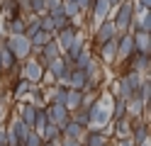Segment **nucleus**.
<instances>
[{"mask_svg": "<svg viewBox=\"0 0 151 146\" xmlns=\"http://www.w3.org/2000/svg\"><path fill=\"white\" fill-rule=\"evenodd\" d=\"M110 19L115 24L117 34H132L134 32V19H137V3L134 0H122L110 12Z\"/></svg>", "mask_w": 151, "mask_h": 146, "instance_id": "f257e3e1", "label": "nucleus"}, {"mask_svg": "<svg viewBox=\"0 0 151 146\" xmlns=\"http://www.w3.org/2000/svg\"><path fill=\"white\" fill-rule=\"evenodd\" d=\"M5 46H7V51L15 56V61H20V63L27 61V58L32 56V42H29L24 34L7 37V39H5Z\"/></svg>", "mask_w": 151, "mask_h": 146, "instance_id": "f03ea898", "label": "nucleus"}, {"mask_svg": "<svg viewBox=\"0 0 151 146\" xmlns=\"http://www.w3.org/2000/svg\"><path fill=\"white\" fill-rule=\"evenodd\" d=\"M117 37V29H115V24H112V19H105V22H100L98 27H93V32H90V46L93 49H98V46H102L105 42H110V39H115Z\"/></svg>", "mask_w": 151, "mask_h": 146, "instance_id": "7ed1b4c3", "label": "nucleus"}, {"mask_svg": "<svg viewBox=\"0 0 151 146\" xmlns=\"http://www.w3.org/2000/svg\"><path fill=\"white\" fill-rule=\"evenodd\" d=\"M93 51L98 54V63L100 66H115L117 63V37L110 39V42H105L98 49H93Z\"/></svg>", "mask_w": 151, "mask_h": 146, "instance_id": "20e7f679", "label": "nucleus"}, {"mask_svg": "<svg viewBox=\"0 0 151 146\" xmlns=\"http://www.w3.org/2000/svg\"><path fill=\"white\" fill-rule=\"evenodd\" d=\"M44 71H46V68L37 63L34 56H29L27 61H22V78H24V81H29V83H34V85H39Z\"/></svg>", "mask_w": 151, "mask_h": 146, "instance_id": "39448f33", "label": "nucleus"}, {"mask_svg": "<svg viewBox=\"0 0 151 146\" xmlns=\"http://www.w3.org/2000/svg\"><path fill=\"white\" fill-rule=\"evenodd\" d=\"M134 51H137V49H134V39H132V34H117V63L122 66Z\"/></svg>", "mask_w": 151, "mask_h": 146, "instance_id": "423d86ee", "label": "nucleus"}, {"mask_svg": "<svg viewBox=\"0 0 151 146\" xmlns=\"http://www.w3.org/2000/svg\"><path fill=\"white\" fill-rule=\"evenodd\" d=\"M68 68H71V63L66 61L63 56H56V58H51V61H49L46 71L56 78V85H61V83H63V76H66V71H68Z\"/></svg>", "mask_w": 151, "mask_h": 146, "instance_id": "0eeeda50", "label": "nucleus"}, {"mask_svg": "<svg viewBox=\"0 0 151 146\" xmlns=\"http://www.w3.org/2000/svg\"><path fill=\"white\" fill-rule=\"evenodd\" d=\"M78 32L81 29L76 27V24H68V27H63V29H59V32L54 34V39H56V44H59V49H61V54L68 49V44L73 42L76 37H78Z\"/></svg>", "mask_w": 151, "mask_h": 146, "instance_id": "6e6552de", "label": "nucleus"}, {"mask_svg": "<svg viewBox=\"0 0 151 146\" xmlns=\"http://www.w3.org/2000/svg\"><path fill=\"white\" fill-rule=\"evenodd\" d=\"M149 134H151L149 119H132V136H129V139L134 141V144L146 141V139H149Z\"/></svg>", "mask_w": 151, "mask_h": 146, "instance_id": "1a4fd4ad", "label": "nucleus"}, {"mask_svg": "<svg viewBox=\"0 0 151 146\" xmlns=\"http://www.w3.org/2000/svg\"><path fill=\"white\" fill-rule=\"evenodd\" d=\"M44 110H46V117H49V122L56 124V127H61L63 122H68V117H71V112L66 110L63 105H46Z\"/></svg>", "mask_w": 151, "mask_h": 146, "instance_id": "9d476101", "label": "nucleus"}, {"mask_svg": "<svg viewBox=\"0 0 151 146\" xmlns=\"http://www.w3.org/2000/svg\"><path fill=\"white\" fill-rule=\"evenodd\" d=\"M86 44H88L86 34H83V32H78V37H76L73 42L68 44V49H66V51H63L61 56H63V58H66V61H68V63H73V61H76V56H78V54L83 51V46H86Z\"/></svg>", "mask_w": 151, "mask_h": 146, "instance_id": "9b49d317", "label": "nucleus"}, {"mask_svg": "<svg viewBox=\"0 0 151 146\" xmlns=\"http://www.w3.org/2000/svg\"><path fill=\"white\" fill-rule=\"evenodd\" d=\"M110 127H112L115 139H129L132 136V117H122L117 122H110Z\"/></svg>", "mask_w": 151, "mask_h": 146, "instance_id": "f8f14e48", "label": "nucleus"}, {"mask_svg": "<svg viewBox=\"0 0 151 146\" xmlns=\"http://www.w3.org/2000/svg\"><path fill=\"white\" fill-rule=\"evenodd\" d=\"M105 144H110V134H105V132L86 129V134H83V139H81V146H105Z\"/></svg>", "mask_w": 151, "mask_h": 146, "instance_id": "ddd939ff", "label": "nucleus"}, {"mask_svg": "<svg viewBox=\"0 0 151 146\" xmlns=\"http://www.w3.org/2000/svg\"><path fill=\"white\" fill-rule=\"evenodd\" d=\"M83 134H86V129H83L81 124H76V122H63L61 124V139H71V141H81L83 139Z\"/></svg>", "mask_w": 151, "mask_h": 146, "instance_id": "4468645a", "label": "nucleus"}, {"mask_svg": "<svg viewBox=\"0 0 151 146\" xmlns=\"http://www.w3.org/2000/svg\"><path fill=\"white\" fill-rule=\"evenodd\" d=\"M24 102H29L32 107H37V110H42V107H46V95H44V88L42 85H32L29 93H27Z\"/></svg>", "mask_w": 151, "mask_h": 146, "instance_id": "2eb2a0df", "label": "nucleus"}, {"mask_svg": "<svg viewBox=\"0 0 151 146\" xmlns=\"http://www.w3.org/2000/svg\"><path fill=\"white\" fill-rule=\"evenodd\" d=\"M134 39V49L139 54H151V34L149 32H132Z\"/></svg>", "mask_w": 151, "mask_h": 146, "instance_id": "dca6fc26", "label": "nucleus"}, {"mask_svg": "<svg viewBox=\"0 0 151 146\" xmlns=\"http://www.w3.org/2000/svg\"><path fill=\"white\" fill-rule=\"evenodd\" d=\"M17 117L32 129V127H34V117H37V107H32L29 102H20V105H17Z\"/></svg>", "mask_w": 151, "mask_h": 146, "instance_id": "f3484780", "label": "nucleus"}, {"mask_svg": "<svg viewBox=\"0 0 151 146\" xmlns=\"http://www.w3.org/2000/svg\"><path fill=\"white\" fill-rule=\"evenodd\" d=\"M3 34L7 37H15V34H24V19L22 17H12V19H5V27L0 29Z\"/></svg>", "mask_w": 151, "mask_h": 146, "instance_id": "a211bd4d", "label": "nucleus"}, {"mask_svg": "<svg viewBox=\"0 0 151 146\" xmlns=\"http://www.w3.org/2000/svg\"><path fill=\"white\" fill-rule=\"evenodd\" d=\"M93 58H95V51H93V46H90V44H86V46H83V51L76 56V61H73L71 66H73V68H78V71H83V68H86V66L93 61Z\"/></svg>", "mask_w": 151, "mask_h": 146, "instance_id": "6ab92c4d", "label": "nucleus"}, {"mask_svg": "<svg viewBox=\"0 0 151 146\" xmlns=\"http://www.w3.org/2000/svg\"><path fill=\"white\" fill-rule=\"evenodd\" d=\"M81 97H83V93H81V90H73V88H66V100H63V107H66L68 112L78 110V107H81Z\"/></svg>", "mask_w": 151, "mask_h": 146, "instance_id": "aec40b11", "label": "nucleus"}, {"mask_svg": "<svg viewBox=\"0 0 151 146\" xmlns=\"http://www.w3.org/2000/svg\"><path fill=\"white\" fill-rule=\"evenodd\" d=\"M122 117H127V100L115 97V100H112V107H110V122H117Z\"/></svg>", "mask_w": 151, "mask_h": 146, "instance_id": "412c9836", "label": "nucleus"}, {"mask_svg": "<svg viewBox=\"0 0 151 146\" xmlns=\"http://www.w3.org/2000/svg\"><path fill=\"white\" fill-rule=\"evenodd\" d=\"M0 15H3L5 19L20 17V7H17L15 0H0Z\"/></svg>", "mask_w": 151, "mask_h": 146, "instance_id": "4be33fe9", "label": "nucleus"}, {"mask_svg": "<svg viewBox=\"0 0 151 146\" xmlns=\"http://www.w3.org/2000/svg\"><path fill=\"white\" fill-rule=\"evenodd\" d=\"M68 119L76 122V124H81L83 129H88V127H90V112L86 110V107H78V110H73V112H71Z\"/></svg>", "mask_w": 151, "mask_h": 146, "instance_id": "5701e85b", "label": "nucleus"}, {"mask_svg": "<svg viewBox=\"0 0 151 146\" xmlns=\"http://www.w3.org/2000/svg\"><path fill=\"white\" fill-rule=\"evenodd\" d=\"M134 32H149L151 34V12H139L134 19Z\"/></svg>", "mask_w": 151, "mask_h": 146, "instance_id": "b1692460", "label": "nucleus"}, {"mask_svg": "<svg viewBox=\"0 0 151 146\" xmlns=\"http://www.w3.org/2000/svg\"><path fill=\"white\" fill-rule=\"evenodd\" d=\"M39 134H42L44 141H61V127H56V124H51V122L46 124Z\"/></svg>", "mask_w": 151, "mask_h": 146, "instance_id": "393cba45", "label": "nucleus"}, {"mask_svg": "<svg viewBox=\"0 0 151 146\" xmlns=\"http://www.w3.org/2000/svg\"><path fill=\"white\" fill-rule=\"evenodd\" d=\"M137 97L144 105H149V97H151V81H149V76H144V81L139 83V88H137Z\"/></svg>", "mask_w": 151, "mask_h": 146, "instance_id": "a878e982", "label": "nucleus"}, {"mask_svg": "<svg viewBox=\"0 0 151 146\" xmlns=\"http://www.w3.org/2000/svg\"><path fill=\"white\" fill-rule=\"evenodd\" d=\"M12 63H15V56L7 51V46H0V66H3V73H5V71H10Z\"/></svg>", "mask_w": 151, "mask_h": 146, "instance_id": "bb28decb", "label": "nucleus"}, {"mask_svg": "<svg viewBox=\"0 0 151 146\" xmlns=\"http://www.w3.org/2000/svg\"><path fill=\"white\" fill-rule=\"evenodd\" d=\"M61 12L66 15V17H76V15H81L78 12V5H76V0H61Z\"/></svg>", "mask_w": 151, "mask_h": 146, "instance_id": "cd10ccee", "label": "nucleus"}, {"mask_svg": "<svg viewBox=\"0 0 151 146\" xmlns=\"http://www.w3.org/2000/svg\"><path fill=\"white\" fill-rule=\"evenodd\" d=\"M46 124H49V117H46V110L42 107V110H37V117H34V127H32V129H34V132H42Z\"/></svg>", "mask_w": 151, "mask_h": 146, "instance_id": "c85d7f7f", "label": "nucleus"}, {"mask_svg": "<svg viewBox=\"0 0 151 146\" xmlns=\"http://www.w3.org/2000/svg\"><path fill=\"white\" fill-rule=\"evenodd\" d=\"M29 12L32 15H46V0H29Z\"/></svg>", "mask_w": 151, "mask_h": 146, "instance_id": "c756f323", "label": "nucleus"}, {"mask_svg": "<svg viewBox=\"0 0 151 146\" xmlns=\"http://www.w3.org/2000/svg\"><path fill=\"white\" fill-rule=\"evenodd\" d=\"M42 144H44L42 134H39V132H34V129H29V134H27V139H24L22 146H42Z\"/></svg>", "mask_w": 151, "mask_h": 146, "instance_id": "7c9ffc66", "label": "nucleus"}, {"mask_svg": "<svg viewBox=\"0 0 151 146\" xmlns=\"http://www.w3.org/2000/svg\"><path fill=\"white\" fill-rule=\"evenodd\" d=\"M49 39H54V37H51V34H46V32H42V29H39V32H37V34H34V37L29 39V42H32V46H39V49H42V46H44L46 42H49Z\"/></svg>", "mask_w": 151, "mask_h": 146, "instance_id": "2f4dec72", "label": "nucleus"}, {"mask_svg": "<svg viewBox=\"0 0 151 146\" xmlns=\"http://www.w3.org/2000/svg\"><path fill=\"white\" fill-rule=\"evenodd\" d=\"M51 19H54V29H56V32L63 29V27H68V24H73V19L66 17V15H56V17H51Z\"/></svg>", "mask_w": 151, "mask_h": 146, "instance_id": "473e14b6", "label": "nucleus"}, {"mask_svg": "<svg viewBox=\"0 0 151 146\" xmlns=\"http://www.w3.org/2000/svg\"><path fill=\"white\" fill-rule=\"evenodd\" d=\"M42 32H46V34H56V29H54V19L49 17V15H42Z\"/></svg>", "mask_w": 151, "mask_h": 146, "instance_id": "72a5a7b5", "label": "nucleus"}, {"mask_svg": "<svg viewBox=\"0 0 151 146\" xmlns=\"http://www.w3.org/2000/svg\"><path fill=\"white\" fill-rule=\"evenodd\" d=\"M137 3V15L139 12H146V10H151V0H134Z\"/></svg>", "mask_w": 151, "mask_h": 146, "instance_id": "f704fd0d", "label": "nucleus"}, {"mask_svg": "<svg viewBox=\"0 0 151 146\" xmlns=\"http://www.w3.org/2000/svg\"><path fill=\"white\" fill-rule=\"evenodd\" d=\"M112 146H134V141H132V139H115Z\"/></svg>", "mask_w": 151, "mask_h": 146, "instance_id": "c9c22d12", "label": "nucleus"}, {"mask_svg": "<svg viewBox=\"0 0 151 146\" xmlns=\"http://www.w3.org/2000/svg\"><path fill=\"white\" fill-rule=\"evenodd\" d=\"M59 146H81V141H71V139H61Z\"/></svg>", "mask_w": 151, "mask_h": 146, "instance_id": "e433bc0d", "label": "nucleus"}, {"mask_svg": "<svg viewBox=\"0 0 151 146\" xmlns=\"http://www.w3.org/2000/svg\"><path fill=\"white\" fill-rule=\"evenodd\" d=\"M107 3H110V7H112V10H115V7H117V5L122 3V0H107Z\"/></svg>", "mask_w": 151, "mask_h": 146, "instance_id": "4c0bfd02", "label": "nucleus"}, {"mask_svg": "<svg viewBox=\"0 0 151 146\" xmlns=\"http://www.w3.org/2000/svg\"><path fill=\"white\" fill-rule=\"evenodd\" d=\"M59 144H61V141H44L42 146H59Z\"/></svg>", "mask_w": 151, "mask_h": 146, "instance_id": "58836bf2", "label": "nucleus"}, {"mask_svg": "<svg viewBox=\"0 0 151 146\" xmlns=\"http://www.w3.org/2000/svg\"><path fill=\"white\" fill-rule=\"evenodd\" d=\"M134 146H151V139H146V141H141V144H134Z\"/></svg>", "mask_w": 151, "mask_h": 146, "instance_id": "ea45409f", "label": "nucleus"}, {"mask_svg": "<svg viewBox=\"0 0 151 146\" xmlns=\"http://www.w3.org/2000/svg\"><path fill=\"white\" fill-rule=\"evenodd\" d=\"M105 146H112V144H105Z\"/></svg>", "mask_w": 151, "mask_h": 146, "instance_id": "a19ab883", "label": "nucleus"}]
</instances>
